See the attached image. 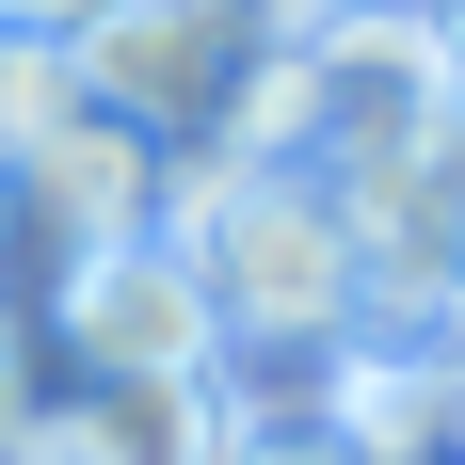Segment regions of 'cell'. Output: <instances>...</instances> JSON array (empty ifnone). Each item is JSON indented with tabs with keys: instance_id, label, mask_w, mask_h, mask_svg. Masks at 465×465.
<instances>
[{
	"instance_id": "5b68a950",
	"label": "cell",
	"mask_w": 465,
	"mask_h": 465,
	"mask_svg": "<svg viewBox=\"0 0 465 465\" xmlns=\"http://www.w3.org/2000/svg\"><path fill=\"white\" fill-rule=\"evenodd\" d=\"M353 257H370V322L385 337L465 322V113L418 144V161L353 177Z\"/></svg>"
},
{
	"instance_id": "5bb4252c",
	"label": "cell",
	"mask_w": 465,
	"mask_h": 465,
	"mask_svg": "<svg viewBox=\"0 0 465 465\" xmlns=\"http://www.w3.org/2000/svg\"><path fill=\"white\" fill-rule=\"evenodd\" d=\"M0 289H16V177H0Z\"/></svg>"
},
{
	"instance_id": "277c9868",
	"label": "cell",
	"mask_w": 465,
	"mask_h": 465,
	"mask_svg": "<svg viewBox=\"0 0 465 465\" xmlns=\"http://www.w3.org/2000/svg\"><path fill=\"white\" fill-rule=\"evenodd\" d=\"M48 322L81 353V385H225V305L193 289L177 241H129V257L48 273Z\"/></svg>"
},
{
	"instance_id": "7c38bea8",
	"label": "cell",
	"mask_w": 465,
	"mask_h": 465,
	"mask_svg": "<svg viewBox=\"0 0 465 465\" xmlns=\"http://www.w3.org/2000/svg\"><path fill=\"white\" fill-rule=\"evenodd\" d=\"M0 465H33V385H16V353H0Z\"/></svg>"
},
{
	"instance_id": "3957f363",
	"label": "cell",
	"mask_w": 465,
	"mask_h": 465,
	"mask_svg": "<svg viewBox=\"0 0 465 465\" xmlns=\"http://www.w3.org/2000/svg\"><path fill=\"white\" fill-rule=\"evenodd\" d=\"M257 64L273 48L241 33L225 0H113L81 33V96L96 113H129L161 161H209V144H241V96H257Z\"/></svg>"
},
{
	"instance_id": "4fadbf2b",
	"label": "cell",
	"mask_w": 465,
	"mask_h": 465,
	"mask_svg": "<svg viewBox=\"0 0 465 465\" xmlns=\"http://www.w3.org/2000/svg\"><path fill=\"white\" fill-rule=\"evenodd\" d=\"M433 48H450V96H465V0H433Z\"/></svg>"
},
{
	"instance_id": "ba28073f",
	"label": "cell",
	"mask_w": 465,
	"mask_h": 465,
	"mask_svg": "<svg viewBox=\"0 0 465 465\" xmlns=\"http://www.w3.org/2000/svg\"><path fill=\"white\" fill-rule=\"evenodd\" d=\"M96 96H81V48H48V33H0V177L33 161V144H64Z\"/></svg>"
},
{
	"instance_id": "8992f818",
	"label": "cell",
	"mask_w": 465,
	"mask_h": 465,
	"mask_svg": "<svg viewBox=\"0 0 465 465\" xmlns=\"http://www.w3.org/2000/svg\"><path fill=\"white\" fill-rule=\"evenodd\" d=\"M161 193H177V161H161L129 113H81L64 144L16 161V257H48V273L129 257V241H161Z\"/></svg>"
},
{
	"instance_id": "52a82bcc",
	"label": "cell",
	"mask_w": 465,
	"mask_h": 465,
	"mask_svg": "<svg viewBox=\"0 0 465 465\" xmlns=\"http://www.w3.org/2000/svg\"><path fill=\"white\" fill-rule=\"evenodd\" d=\"M33 465H225V385H64L33 401Z\"/></svg>"
},
{
	"instance_id": "9a60e30c",
	"label": "cell",
	"mask_w": 465,
	"mask_h": 465,
	"mask_svg": "<svg viewBox=\"0 0 465 465\" xmlns=\"http://www.w3.org/2000/svg\"><path fill=\"white\" fill-rule=\"evenodd\" d=\"M401 16H433V0H401Z\"/></svg>"
},
{
	"instance_id": "30bf717a",
	"label": "cell",
	"mask_w": 465,
	"mask_h": 465,
	"mask_svg": "<svg viewBox=\"0 0 465 465\" xmlns=\"http://www.w3.org/2000/svg\"><path fill=\"white\" fill-rule=\"evenodd\" d=\"M96 16H113V0H0V33H48V48H81Z\"/></svg>"
},
{
	"instance_id": "9c48e42d",
	"label": "cell",
	"mask_w": 465,
	"mask_h": 465,
	"mask_svg": "<svg viewBox=\"0 0 465 465\" xmlns=\"http://www.w3.org/2000/svg\"><path fill=\"white\" fill-rule=\"evenodd\" d=\"M225 465H353V450H337V418H322V401H289V418L225 401Z\"/></svg>"
},
{
	"instance_id": "7a4b0ae2",
	"label": "cell",
	"mask_w": 465,
	"mask_h": 465,
	"mask_svg": "<svg viewBox=\"0 0 465 465\" xmlns=\"http://www.w3.org/2000/svg\"><path fill=\"white\" fill-rule=\"evenodd\" d=\"M450 48H433V16H401V0H337L305 48H273L257 64V96H241V161H305V177H385V161H418L433 129H450Z\"/></svg>"
},
{
	"instance_id": "6da1fadb",
	"label": "cell",
	"mask_w": 465,
	"mask_h": 465,
	"mask_svg": "<svg viewBox=\"0 0 465 465\" xmlns=\"http://www.w3.org/2000/svg\"><path fill=\"white\" fill-rule=\"evenodd\" d=\"M161 241L193 257V289L225 305V353H337V337L370 322V257H353V193L305 177V161H241V144H209V161H177V193H161Z\"/></svg>"
},
{
	"instance_id": "8fae6325",
	"label": "cell",
	"mask_w": 465,
	"mask_h": 465,
	"mask_svg": "<svg viewBox=\"0 0 465 465\" xmlns=\"http://www.w3.org/2000/svg\"><path fill=\"white\" fill-rule=\"evenodd\" d=\"M225 16H241V33H257V48H305V33H322V16H337V0H225Z\"/></svg>"
}]
</instances>
